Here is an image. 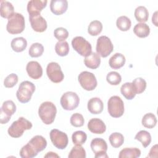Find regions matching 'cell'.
<instances>
[{
  "label": "cell",
  "mask_w": 158,
  "mask_h": 158,
  "mask_svg": "<svg viewBox=\"0 0 158 158\" xmlns=\"http://www.w3.org/2000/svg\"><path fill=\"white\" fill-rule=\"evenodd\" d=\"M60 102L64 110H72L78 106L80 98L76 93L67 91L62 94Z\"/></svg>",
  "instance_id": "obj_7"
},
{
  "label": "cell",
  "mask_w": 158,
  "mask_h": 158,
  "mask_svg": "<svg viewBox=\"0 0 158 158\" xmlns=\"http://www.w3.org/2000/svg\"><path fill=\"white\" fill-rule=\"evenodd\" d=\"M25 18L23 15L18 12H15L8 19L6 30L12 35L19 34L24 30L25 27Z\"/></svg>",
  "instance_id": "obj_4"
},
{
  "label": "cell",
  "mask_w": 158,
  "mask_h": 158,
  "mask_svg": "<svg viewBox=\"0 0 158 158\" xmlns=\"http://www.w3.org/2000/svg\"><path fill=\"white\" fill-rule=\"evenodd\" d=\"M87 139V135L86 133L83 131H76L72 135V140L75 145L83 144Z\"/></svg>",
  "instance_id": "obj_37"
},
{
  "label": "cell",
  "mask_w": 158,
  "mask_h": 158,
  "mask_svg": "<svg viewBox=\"0 0 158 158\" xmlns=\"http://www.w3.org/2000/svg\"><path fill=\"white\" fill-rule=\"evenodd\" d=\"M44 52L43 46L39 43H35L31 45L28 50V54L31 57H38Z\"/></svg>",
  "instance_id": "obj_36"
},
{
  "label": "cell",
  "mask_w": 158,
  "mask_h": 158,
  "mask_svg": "<svg viewBox=\"0 0 158 158\" xmlns=\"http://www.w3.org/2000/svg\"><path fill=\"white\" fill-rule=\"evenodd\" d=\"M86 156V151L81 145L73 147L68 155L69 158H85Z\"/></svg>",
  "instance_id": "obj_35"
},
{
  "label": "cell",
  "mask_w": 158,
  "mask_h": 158,
  "mask_svg": "<svg viewBox=\"0 0 158 158\" xmlns=\"http://www.w3.org/2000/svg\"><path fill=\"white\" fill-rule=\"evenodd\" d=\"M18 80V76L15 73H11L4 79V85L6 88H12L17 83Z\"/></svg>",
  "instance_id": "obj_42"
},
{
  "label": "cell",
  "mask_w": 158,
  "mask_h": 158,
  "mask_svg": "<svg viewBox=\"0 0 158 158\" xmlns=\"http://www.w3.org/2000/svg\"><path fill=\"white\" fill-rule=\"evenodd\" d=\"M46 74L49 80L53 83H60L64 78V75L59 64L55 62L49 63L46 67Z\"/></svg>",
  "instance_id": "obj_12"
},
{
  "label": "cell",
  "mask_w": 158,
  "mask_h": 158,
  "mask_svg": "<svg viewBox=\"0 0 158 158\" xmlns=\"http://www.w3.org/2000/svg\"><path fill=\"white\" fill-rule=\"evenodd\" d=\"M10 46L14 51L20 52L26 49L27 41L23 37H17L12 40Z\"/></svg>",
  "instance_id": "obj_25"
},
{
  "label": "cell",
  "mask_w": 158,
  "mask_h": 158,
  "mask_svg": "<svg viewBox=\"0 0 158 158\" xmlns=\"http://www.w3.org/2000/svg\"><path fill=\"white\" fill-rule=\"evenodd\" d=\"M141 155V151L137 148H125L122 149L118 155L119 158H136Z\"/></svg>",
  "instance_id": "obj_27"
},
{
  "label": "cell",
  "mask_w": 158,
  "mask_h": 158,
  "mask_svg": "<svg viewBox=\"0 0 158 158\" xmlns=\"http://www.w3.org/2000/svg\"><path fill=\"white\" fill-rule=\"evenodd\" d=\"M106 80L111 85H118L122 81V77L118 72L112 71L107 75Z\"/></svg>",
  "instance_id": "obj_39"
},
{
  "label": "cell",
  "mask_w": 158,
  "mask_h": 158,
  "mask_svg": "<svg viewBox=\"0 0 158 158\" xmlns=\"http://www.w3.org/2000/svg\"><path fill=\"white\" fill-rule=\"evenodd\" d=\"M72 46L74 50L81 56L86 57L92 52L91 44L82 36L73 38L72 41Z\"/></svg>",
  "instance_id": "obj_9"
},
{
  "label": "cell",
  "mask_w": 158,
  "mask_h": 158,
  "mask_svg": "<svg viewBox=\"0 0 158 158\" xmlns=\"http://www.w3.org/2000/svg\"><path fill=\"white\" fill-rule=\"evenodd\" d=\"M69 43L65 41H58L55 46V51L57 55L61 57L67 56L69 52Z\"/></svg>",
  "instance_id": "obj_34"
},
{
  "label": "cell",
  "mask_w": 158,
  "mask_h": 158,
  "mask_svg": "<svg viewBox=\"0 0 158 158\" xmlns=\"http://www.w3.org/2000/svg\"><path fill=\"white\" fill-rule=\"evenodd\" d=\"M157 153H158L157 144H155L154 146H153L151 148L148 157H157Z\"/></svg>",
  "instance_id": "obj_43"
},
{
  "label": "cell",
  "mask_w": 158,
  "mask_h": 158,
  "mask_svg": "<svg viewBox=\"0 0 158 158\" xmlns=\"http://www.w3.org/2000/svg\"><path fill=\"white\" fill-rule=\"evenodd\" d=\"M48 1L46 0H31L27 4V11L30 15L40 14L41 10L46 7Z\"/></svg>",
  "instance_id": "obj_17"
},
{
  "label": "cell",
  "mask_w": 158,
  "mask_h": 158,
  "mask_svg": "<svg viewBox=\"0 0 158 158\" xmlns=\"http://www.w3.org/2000/svg\"><path fill=\"white\" fill-rule=\"evenodd\" d=\"M56 114V107L52 102H43L39 107V117L42 122L46 125H50L54 122Z\"/></svg>",
  "instance_id": "obj_2"
},
{
  "label": "cell",
  "mask_w": 158,
  "mask_h": 158,
  "mask_svg": "<svg viewBox=\"0 0 158 158\" xmlns=\"http://www.w3.org/2000/svg\"><path fill=\"white\" fill-rule=\"evenodd\" d=\"M44 157H59V156L57 155L56 153L54 152H47V154L46 155H44Z\"/></svg>",
  "instance_id": "obj_44"
},
{
  "label": "cell",
  "mask_w": 158,
  "mask_h": 158,
  "mask_svg": "<svg viewBox=\"0 0 158 158\" xmlns=\"http://www.w3.org/2000/svg\"><path fill=\"white\" fill-rule=\"evenodd\" d=\"M125 61V56L121 53L117 52L109 59V64L112 69H118L124 65Z\"/></svg>",
  "instance_id": "obj_22"
},
{
  "label": "cell",
  "mask_w": 158,
  "mask_h": 158,
  "mask_svg": "<svg viewBox=\"0 0 158 158\" xmlns=\"http://www.w3.org/2000/svg\"><path fill=\"white\" fill-rule=\"evenodd\" d=\"M81 86L86 91H93L97 86V80L95 75L89 72L83 71L78 77Z\"/></svg>",
  "instance_id": "obj_10"
},
{
  "label": "cell",
  "mask_w": 158,
  "mask_h": 158,
  "mask_svg": "<svg viewBox=\"0 0 158 158\" xmlns=\"http://www.w3.org/2000/svg\"><path fill=\"white\" fill-rule=\"evenodd\" d=\"M88 128L93 133L102 134L106 131V126L104 122L98 118H93L89 120Z\"/></svg>",
  "instance_id": "obj_18"
},
{
  "label": "cell",
  "mask_w": 158,
  "mask_h": 158,
  "mask_svg": "<svg viewBox=\"0 0 158 158\" xmlns=\"http://www.w3.org/2000/svg\"><path fill=\"white\" fill-rule=\"evenodd\" d=\"M0 110L1 123L6 124L10 120L11 115L16 111V106L12 101L7 100L2 103Z\"/></svg>",
  "instance_id": "obj_14"
},
{
  "label": "cell",
  "mask_w": 158,
  "mask_h": 158,
  "mask_svg": "<svg viewBox=\"0 0 158 158\" xmlns=\"http://www.w3.org/2000/svg\"><path fill=\"white\" fill-rule=\"evenodd\" d=\"M46 146V139L41 135H36L21 148L20 156L22 158H33L36 156L39 152L43 151Z\"/></svg>",
  "instance_id": "obj_1"
},
{
  "label": "cell",
  "mask_w": 158,
  "mask_h": 158,
  "mask_svg": "<svg viewBox=\"0 0 158 158\" xmlns=\"http://www.w3.org/2000/svg\"><path fill=\"white\" fill-rule=\"evenodd\" d=\"M116 25L118 30L120 31H126L130 28L131 26V22L128 17L122 15L117 19Z\"/></svg>",
  "instance_id": "obj_31"
},
{
  "label": "cell",
  "mask_w": 158,
  "mask_h": 158,
  "mask_svg": "<svg viewBox=\"0 0 158 158\" xmlns=\"http://www.w3.org/2000/svg\"><path fill=\"white\" fill-rule=\"evenodd\" d=\"M29 20L31 28L36 32H43L47 28V22L40 14L30 15Z\"/></svg>",
  "instance_id": "obj_15"
},
{
  "label": "cell",
  "mask_w": 158,
  "mask_h": 158,
  "mask_svg": "<svg viewBox=\"0 0 158 158\" xmlns=\"http://www.w3.org/2000/svg\"><path fill=\"white\" fill-rule=\"evenodd\" d=\"M102 30V24L99 20H93L90 22L88 27V32L91 36L98 35Z\"/></svg>",
  "instance_id": "obj_33"
},
{
  "label": "cell",
  "mask_w": 158,
  "mask_h": 158,
  "mask_svg": "<svg viewBox=\"0 0 158 158\" xmlns=\"http://www.w3.org/2000/svg\"><path fill=\"white\" fill-rule=\"evenodd\" d=\"M133 32L139 38H146L150 33V28L145 23H139L134 27Z\"/></svg>",
  "instance_id": "obj_26"
},
{
  "label": "cell",
  "mask_w": 158,
  "mask_h": 158,
  "mask_svg": "<svg viewBox=\"0 0 158 158\" xmlns=\"http://www.w3.org/2000/svg\"><path fill=\"white\" fill-rule=\"evenodd\" d=\"M122 94L128 100H131L136 96V92L132 83L127 82L123 84L120 88Z\"/></svg>",
  "instance_id": "obj_24"
},
{
  "label": "cell",
  "mask_w": 158,
  "mask_h": 158,
  "mask_svg": "<svg viewBox=\"0 0 158 158\" xmlns=\"http://www.w3.org/2000/svg\"><path fill=\"white\" fill-rule=\"evenodd\" d=\"M85 65L89 69H96L100 65L101 59L99 56L96 52H91L86 56L84 59Z\"/></svg>",
  "instance_id": "obj_21"
},
{
  "label": "cell",
  "mask_w": 158,
  "mask_h": 158,
  "mask_svg": "<svg viewBox=\"0 0 158 158\" xmlns=\"http://www.w3.org/2000/svg\"><path fill=\"white\" fill-rule=\"evenodd\" d=\"M32 128V123L25 117H20L18 120L13 122L8 128L7 132L9 136L12 138L20 137L25 130H30Z\"/></svg>",
  "instance_id": "obj_3"
},
{
  "label": "cell",
  "mask_w": 158,
  "mask_h": 158,
  "mask_svg": "<svg viewBox=\"0 0 158 158\" xmlns=\"http://www.w3.org/2000/svg\"><path fill=\"white\" fill-rule=\"evenodd\" d=\"M132 84L135 88L136 94L142 93L143 91H144L146 88V81L141 77L135 78L132 81Z\"/></svg>",
  "instance_id": "obj_38"
},
{
  "label": "cell",
  "mask_w": 158,
  "mask_h": 158,
  "mask_svg": "<svg viewBox=\"0 0 158 158\" xmlns=\"http://www.w3.org/2000/svg\"><path fill=\"white\" fill-rule=\"evenodd\" d=\"M134 15L136 20L141 23H144L148 20L149 12L144 6H140L137 7L135 10Z\"/></svg>",
  "instance_id": "obj_28"
},
{
  "label": "cell",
  "mask_w": 158,
  "mask_h": 158,
  "mask_svg": "<svg viewBox=\"0 0 158 158\" xmlns=\"http://www.w3.org/2000/svg\"><path fill=\"white\" fill-rule=\"evenodd\" d=\"M14 13V8L12 3L6 1H1L0 14L2 17L9 19Z\"/></svg>",
  "instance_id": "obj_23"
},
{
  "label": "cell",
  "mask_w": 158,
  "mask_h": 158,
  "mask_svg": "<svg viewBox=\"0 0 158 158\" xmlns=\"http://www.w3.org/2000/svg\"><path fill=\"white\" fill-rule=\"evenodd\" d=\"M35 91V85L30 81H22L16 92V96L18 101L22 103L29 102Z\"/></svg>",
  "instance_id": "obj_5"
},
{
  "label": "cell",
  "mask_w": 158,
  "mask_h": 158,
  "mask_svg": "<svg viewBox=\"0 0 158 158\" xmlns=\"http://www.w3.org/2000/svg\"><path fill=\"white\" fill-rule=\"evenodd\" d=\"M157 12L156 11L152 17V22L156 27H157Z\"/></svg>",
  "instance_id": "obj_45"
},
{
  "label": "cell",
  "mask_w": 158,
  "mask_h": 158,
  "mask_svg": "<svg viewBox=\"0 0 158 158\" xmlns=\"http://www.w3.org/2000/svg\"><path fill=\"white\" fill-rule=\"evenodd\" d=\"M96 49L99 56L106 57L113 51L114 46L109 37L101 36L97 40Z\"/></svg>",
  "instance_id": "obj_8"
},
{
  "label": "cell",
  "mask_w": 158,
  "mask_h": 158,
  "mask_svg": "<svg viewBox=\"0 0 158 158\" xmlns=\"http://www.w3.org/2000/svg\"><path fill=\"white\" fill-rule=\"evenodd\" d=\"M109 141L112 147L117 148L120 147L124 142V137L120 133L115 132L109 136Z\"/></svg>",
  "instance_id": "obj_32"
},
{
  "label": "cell",
  "mask_w": 158,
  "mask_h": 158,
  "mask_svg": "<svg viewBox=\"0 0 158 158\" xmlns=\"http://www.w3.org/2000/svg\"><path fill=\"white\" fill-rule=\"evenodd\" d=\"M54 35L59 41H63L68 38L69 32L63 27H58L54 30Z\"/></svg>",
  "instance_id": "obj_41"
},
{
  "label": "cell",
  "mask_w": 158,
  "mask_h": 158,
  "mask_svg": "<svg viewBox=\"0 0 158 158\" xmlns=\"http://www.w3.org/2000/svg\"><path fill=\"white\" fill-rule=\"evenodd\" d=\"M87 107L90 113L93 114H99L103 110L104 104L100 98H92L88 101Z\"/></svg>",
  "instance_id": "obj_20"
},
{
  "label": "cell",
  "mask_w": 158,
  "mask_h": 158,
  "mask_svg": "<svg viewBox=\"0 0 158 158\" xmlns=\"http://www.w3.org/2000/svg\"><path fill=\"white\" fill-rule=\"evenodd\" d=\"M70 122L72 126L75 127H80L83 125L85 120L83 115L81 114L75 113L72 115Z\"/></svg>",
  "instance_id": "obj_40"
},
{
  "label": "cell",
  "mask_w": 158,
  "mask_h": 158,
  "mask_svg": "<svg viewBox=\"0 0 158 158\" xmlns=\"http://www.w3.org/2000/svg\"><path fill=\"white\" fill-rule=\"evenodd\" d=\"M26 70L28 76L35 80L39 79L43 75V69L36 61H30L26 66Z\"/></svg>",
  "instance_id": "obj_16"
},
{
  "label": "cell",
  "mask_w": 158,
  "mask_h": 158,
  "mask_svg": "<svg viewBox=\"0 0 158 158\" xmlns=\"http://www.w3.org/2000/svg\"><path fill=\"white\" fill-rule=\"evenodd\" d=\"M107 110L109 115L114 118H118L124 113V104L118 96H111L107 102Z\"/></svg>",
  "instance_id": "obj_6"
},
{
  "label": "cell",
  "mask_w": 158,
  "mask_h": 158,
  "mask_svg": "<svg viewBox=\"0 0 158 158\" xmlns=\"http://www.w3.org/2000/svg\"><path fill=\"white\" fill-rule=\"evenodd\" d=\"M135 139L140 141L144 148H147L151 142V136L148 131L141 130L135 135Z\"/></svg>",
  "instance_id": "obj_29"
},
{
  "label": "cell",
  "mask_w": 158,
  "mask_h": 158,
  "mask_svg": "<svg viewBox=\"0 0 158 158\" xmlns=\"http://www.w3.org/2000/svg\"><path fill=\"white\" fill-rule=\"evenodd\" d=\"M49 137L52 144L59 149H64L68 145L69 139L67 134L57 129L51 130Z\"/></svg>",
  "instance_id": "obj_11"
},
{
  "label": "cell",
  "mask_w": 158,
  "mask_h": 158,
  "mask_svg": "<svg viewBox=\"0 0 158 158\" xmlns=\"http://www.w3.org/2000/svg\"><path fill=\"white\" fill-rule=\"evenodd\" d=\"M67 8L68 1L67 0H52L50 2L51 11L56 15L65 13Z\"/></svg>",
  "instance_id": "obj_19"
},
{
  "label": "cell",
  "mask_w": 158,
  "mask_h": 158,
  "mask_svg": "<svg viewBox=\"0 0 158 158\" xmlns=\"http://www.w3.org/2000/svg\"><path fill=\"white\" fill-rule=\"evenodd\" d=\"M157 118L156 115L152 113L146 114L142 118V125L148 128H152L157 124Z\"/></svg>",
  "instance_id": "obj_30"
},
{
  "label": "cell",
  "mask_w": 158,
  "mask_h": 158,
  "mask_svg": "<svg viewBox=\"0 0 158 158\" xmlns=\"http://www.w3.org/2000/svg\"><path fill=\"white\" fill-rule=\"evenodd\" d=\"M93 152L94 153L96 158H107L106 153L107 144L104 139L101 138H96L92 139L90 144Z\"/></svg>",
  "instance_id": "obj_13"
}]
</instances>
